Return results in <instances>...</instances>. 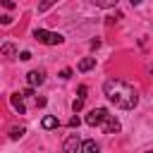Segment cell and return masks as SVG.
<instances>
[{
  "mask_svg": "<svg viewBox=\"0 0 153 153\" xmlns=\"http://www.w3.org/2000/svg\"><path fill=\"white\" fill-rule=\"evenodd\" d=\"M103 93H105V98H108L115 108L131 110V108L139 105V93H136V88H134L131 84L122 81V79H115V76H112V79H105Z\"/></svg>",
  "mask_w": 153,
  "mask_h": 153,
  "instance_id": "obj_1",
  "label": "cell"
},
{
  "mask_svg": "<svg viewBox=\"0 0 153 153\" xmlns=\"http://www.w3.org/2000/svg\"><path fill=\"white\" fill-rule=\"evenodd\" d=\"M33 38H36L38 43H45V45H60V43L65 41L60 33H55V31H45V29H36V31H33Z\"/></svg>",
  "mask_w": 153,
  "mask_h": 153,
  "instance_id": "obj_2",
  "label": "cell"
},
{
  "mask_svg": "<svg viewBox=\"0 0 153 153\" xmlns=\"http://www.w3.org/2000/svg\"><path fill=\"white\" fill-rule=\"evenodd\" d=\"M108 115H110V112H108L105 108H93V110L86 115V124H88V127H100Z\"/></svg>",
  "mask_w": 153,
  "mask_h": 153,
  "instance_id": "obj_3",
  "label": "cell"
},
{
  "mask_svg": "<svg viewBox=\"0 0 153 153\" xmlns=\"http://www.w3.org/2000/svg\"><path fill=\"white\" fill-rule=\"evenodd\" d=\"M81 139H79V134H69L67 136V141H65V148H62V153H76L79 148H81Z\"/></svg>",
  "mask_w": 153,
  "mask_h": 153,
  "instance_id": "obj_4",
  "label": "cell"
},
{
  "mask_svg": "<svg viewBox=\"0 0 153 153\" xmlns=\"http://www.w3.org/2000/svg\"><path fill=\"white\" fill-rule=\"evenodd\" d=\"M26 81H29L31 88H36V86H41V84L45 81V72H43V69H31V72L26 74Z\"/></svg>",
  "mask_w": 153,
  "mask_h": 153,
  "instance_id": "obj_5",
  "label": "cell"
},
{
  "mask_svg": "<svg viewBox=\"0 0 153 153\" xmlns=\"http://www.w3.org/2000/svg\"><path fill=\"white\" fill-rule=\"evenodd\" d=\"M100 127H103V131H105V134H117V131H120V120H117L115 115H108V117L103 120V124H100Z\"/></svg>",
  "mask_w": 153,
  "mask_h": 153,
  "instance_id": "obj_6",
  "label": "cell"
},
{
  "mask_svg": "<svg viewBox=\"0 0 153 153\" xmlns=\"http://www.w3.org/2000/svg\"><path fill=\"white\" fill-rule=\"evenodd\" d=\"M10 103H12V108H14L19 115L26 112V105H24V96H22V93H12V96H10Z\"/></svg>",
  "mask_w": 153,
  "mask_h": 153,
  "instance_id": "obj_7",
  "label": "cell"
},
{
  "mask_svg": "<svg viewBox=\"0 0 153 153\" xmlns=\"http://www.w3.org/2000/svg\"><path fill=\"white\" fill-rule=\"evenodd\" d=\"M0 53L5 55V57H19V50H17V45L14 43H2V48H0Z\"/></svg>",
  "mask_w": 153,
  "mask_h": 153,
  "instance_id": "obj_8",
  "label": "cell"
},
{
  "mask_svg": "<svg viewBox=\"0 0 153 153\" xmlns=\"http://www.w3.org/2000/svg\"><path fill=\"white\" fill-rule=\"evenodd\" d=\"M41 127H43V129H55V127H60V120H57L55 115H45V117L41 120Z\"/></svg>",
  "mask_w": 153,
  "mask_h": 153,
  "instance_id": "obj_9",
  "label": "cell"
},
{
  "mask_svg": "<svg viewBox=\"0 0 153 153\" xmlns=\"http://www.w3.org/2000/svg\"><path fill=\"white\" fill-rule=\"evenodd\" d=\"M24 134H26V127H24V124H14V127H10V139H12V141L22 139Z\"/></svg>",
  "mask_w": 153,
  "mask_h": 153,
  "instance_id": "obj_10",
  "label": "cell"
},
{
  "mask_svg": "<svg viewBox=\"0 0 153 153\" xmlns=\"http://www.w3.org/2000/svg\"><path fill=\"white\" fill-rule=\"evenodd\" d=\"M93 67H96V57H84V60L76 65L79 72H88V69H93Z\"/></svg>",
  "mask_w": 153,
  "mask_h": 153,
  "instance_id": "obj_11",
  "label": "cell"
},
{
  "mask_svg": "<svg viewBox=\"0 0 153 153\" xmlns=\"http://www.w3.org/2000/svg\"><path fill=\"white\" fill-rule=\"evenodd\" d=\"M98 151H100V148H98V143H96V141H91V139H88V141H84V143H81V148H79V153H98Z\"/></svg>",
  "mask_w": 153,
  "mask_h": 153,
  "instance_id": "obj_12",
  "label": "cell"
},
{
  "mask_svg": "<svg viewBox=\"0 0 153 153\" xmlns=\"http://www.w3.org/2000/svg\"><path fill=\"white\" fill-rule=\"evenodd\" d=\"M93 2H96L98 7H103V10H110V7H115L120 0H93Z\"/></svg>",
  "mask_w": 153,
  "mask_h": 153,
  "instance_id": "obj_13",
  "label": "cell"
},
{
  "mask_svg": "<svg viewBox=\"0 0 153 153\" xmlns=\"http://www.w3.org/2000/svg\"><path fill=\"white\" fill-rule=\"evenodd\" d=\"M55 2H57V0H41V2H38V12H45V10H48L50 5H55Z\"/></svg>",
  "mask_w": 153,
  "mask_h": 153,
  "instance_id": "obj_14",
  "label": "cell"
},
{
  "mask_svg": "<svg viewBox=\"0 0 153 153\" xmlns=\"http://www.w3.org/2000/svg\"><path fill=\"white\" fill-rule=\"evenodd\" d=\"M86 91H88V88H86V86L81 84V86H79V96H76L74 100H79V103H84V100H86Z\"/></svg>",
  "mask_w": 153,
  "mask_h": 153,
  "instance_id": "obj_15",
  "label": "cell"
},
{
  "mask_svg": "<svg viewBox=\"0 0 153 153\" xmlns=\"http://www.w3.org/2000/svg\"><path fill=\"white\" fill-rule=\"evenodd\" d=\"M0 5L7 7V10H14V2H12V0H0Z\"/></svg>",
  "mask_w": 153,
  "mask_h": 153,
  "instance_id": "obj_16",
  "label": "cell"
},
{
  "mask_svg": "<svg viewBox=\"0 0 153 153\" xmlns=\"http://www.w3.org/2000/svg\"><path fill=\"white\" fill-rule=\"evenodd\" d=\"M19 60H31V53H29V50H22V53H19Z\"/></svg>",
  "mask_w": 153,
  "mask_h": 153,
  "instance_id": "obj_17",
  "label": "cell"
},
{
  "mask_svg": "<svg viewBox=\"0 0 153 153\" xmlns=\"http://www.w3.org/2000/svg\"><path fill=\"white\" fill-rule=\"evenodd\" d=\"M60 76H62V79H69V76H72V69H62Z\"/></svg>",
  "mask_w": 153,
  "mask_h": 153,
  "instance_id": "obj_18",
  "label": "cell"
},
{
  "mask_svg": "<svg viewBox=\"0 0 153 153\" xmlns=\"http://www.w3.org/2000/svg\"><path fill=\"white\" fill-rule=\"evenodd\" d=\"M69 127H79V117H76V115L69 120Z\"/></svg>",
  "mask_w": 153,
  "mask_h": 153,
  "instance_id": "obj_19",
  "label": "cell"
},
{
  "mask_svg": "<svg viewBox=\"0 0 153 153\" xmlns=\"http://www.w3.org/2000/svg\"><path fill=\"white\" fill-rule=\"evenodd\" d=\"M129 2H131V5H139V2H143V0H129Z\"/></svg>",
  "mask_w": 153,
  "mask_h": 153,
  "instance_id": "obj_20",
  "label": "cell"
},
{
  "mask_svg": "<svg viewBox=\"0 0 153 153\" xmlns=\"http://www.w3.org/2000/svg\"><path fill=\"white\" fill-rule=\"evenodd\" d=\"M146 153H153V151H146Z\"/></svg>",
  "mask_w": 153,
  "mask_h": 153,
  "instance_id": "obj_21",
  "label": "cell"
}]
</instances>
